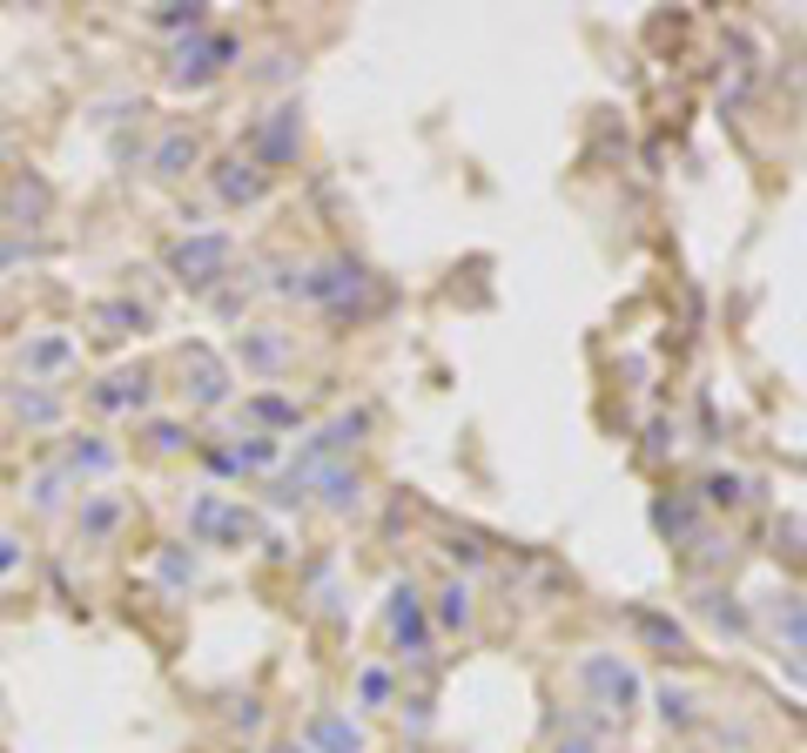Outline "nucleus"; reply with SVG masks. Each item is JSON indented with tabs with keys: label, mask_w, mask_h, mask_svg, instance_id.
Listing matches in <instances>:
<instances>
[{
	"label": "nucleus",
	"mask_w": 807,
	"mask_h": 753,
	"mask_svg": "<svg viewBox=\"0 0 807 753\" xmlns=\"http://www.w3.org/2000/svg\"><path fill=\"white\" fill-rule=\"evenodd\" d=\"M579 680H586L612 713H633V706H639V672H633L620 653H586V659H579Z\"/></svg>",
	"instance_id": "nucleus-1"
},
{
	"label": "nucleus",
	"mask_w": 807,
	"mask_h": 753,
	"mask_svg": "<svg viewBox=\"0 0 807 753\" xmlns=\"http://www.w3.org/2000/svg\"><path fill=\"white\" fill-rule=\"evenodd\" d=\"M391 632H398V646H404L411 659L425 653V640H431L425 606H417V592H411V585H398V592H391Z\"/></svg>",
	"instance_id": "nucleus-2"
},
{
	"label": "nucleus",
	"mask_w": 807,
	"mask_h": 753,
	"mask_svg": "<svg viewBox=\"0 0 807 753\" xmlns=\"http://www.w3.org/2000/svg\"><path fill=\"white\" fill-rule=\"evenodd\" d=\"M652 706H660V720H667V727H694V720H700V700H694V687H673V680H660V687H652Z\"/></svg>",
	"instance_id": "nucleus-3"
},
{
	"label": "nucleus",
	"mask_w": 807,
	"mask_h": 753,
	"mask_svg": "<svg viewBox=\"0 0 807 753\" xmlns=\"http://www.w3.org/2000/svg\"><path fill=\"white\" fill-rule=\"evenodd\" d=\"M438 626H444V632H465V626H472V585H465V579L438 592Z\"/></svg>",
	"instance_id": "nucleus-4"
},
{
	"label": "nucleus",
	"mask_w": 807,
	"mask_h": 753,
	"mask_svg": "<svg viewBox=\"0 0 807 753\" xmlns=\"http://www.w3.org/2000/svg\"><path fill=\"white\" fill-rule=\"evenodd\" d=\"M310 733H317V746H323V753H364V733H357L351 720H317Z\"/></svg>",
	"instance_id": "nucleus-5"
},
{
	"label": "nucleus",
	"mask_w": 807,
	"mask_h": 753,
	"mask_svg": "<svg viewBox=\"0 0 807 753\" xmlns=\"http://www.w3.org/2000/svg\"><path fill=\"white\" fill-rule=\"evenodd\" d=\"M633 626L646 632L652 646H667V653H686V632H680L673 619H660V612H633Z\"/></svg>",
	"instance_id": "nucleus-6"
},
{
	"label": "nucleus",
	"mask_w": 807,
	"mask_h": 753,
	"mask_svg": "<svg viewBox=\"0 0 807 753\" xmlns=\"http://www.w3.org/2000/svg\"><path fill=\"white\" fill-rule=\"evenodd\" d=\"M652 519H660V532H667V538H694L700 511H694V505H673V498H667V505H652Z\"/></svg>",
	"instance_id": "nucleus-7"
},
{
	"label": "nucleus",
	"mask_w": 807,
	"mask_h": 753,
	"mask_svg": "<svg viewBox=\"0 0 807 753\" xmlns=\"http://www.w3.org/2000/svg\"><path fill=\"white\" fill-rule=\"evenodd\" d=\"M700 612H707V619H720V626H734V632H747V626H754V619H747L734 599H726V592H707V599H700Z\"/></svg>",
	"instance_id": "nucleus-8"
},
{
	"label": "nucleus",
	"mask_w": 807,
	"mask_h": 753,
	"mask_svg": "<svg viewBox=\"0 0 807 753\" xmlns=\"http://www.w3.org/2000/svg\"><path fill=\"white\" fill-rule=\"evenodd\" d=\"M700 491H707V505H741V498H747V485L734 478V471H713Z\"/></svg>",
	"instance_id": "nucleus-9"
},
{
	"label": "nucleus",
	"mask_w": 807,
	"mask_h": 753,
	"mask_svg": "<svg viewBox=\"0 0 807 753\" xmlns=\"http://www.w3.org/2000/svg\"><path fill=\"white\" fill-rule=\"evenodd\" d=\"M357 693H364V706H383V700H391V672H383V666H364Z\"/></svg>",
	"instance_id": "nucleus-10"
},
{
	"label": "nucleus",
	"mask_w": 807,
	"mask_h": 753,
	"mask_svg": "<svg viewBox=\"0 0 807 753\" xmlns=\"http://www.w3.org/2000/svg\"><path fill=\"white\" fill-rule=\"evenodd\" d=\"M451 559H465V566H478L485 551H478V538H451Z\"/></svg>",
	"instance_id": "nucleus-11"
},
{
	"label": "nucleus",
	"mask_w": 807,
	"mask_h": 753,
	"mask_svg": "<svg viewBox=\"0 0 807 753\" xmlns=\"http://www.w3.org/2000/svg\"><path fill=\"white\" fill-rule=\"evenodd\" d=\"M559 753H599V746H592V740H565Z\"/></svg>",
	"instance_id": "nucleus-12"
}]
</instances>
